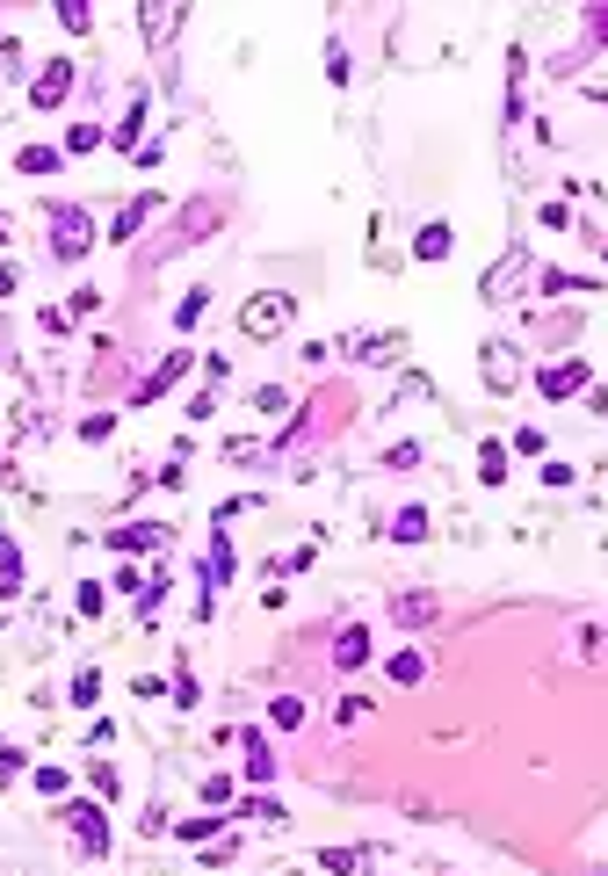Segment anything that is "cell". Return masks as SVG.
I'll use <instances>...</instances> for the list:
<instances>
[{"label": "cell", "mask_w": 608, "mask_h": 876, "mask_svg": "<svg viewBox=\"0 0 608 876\" xmlns=\"http://www.w3.org/2000/svg\"><path fill=\"white\" fill-rule=\"evenodd\" d=\"M87 247H95V210L87 203H51V254L80 261Z\"/></svg>", "instance_id": "cell-1"}, {"label": "cell", "mask_w": 608, "mask_h": 876, "mask_svg": "<svg viewBox=\"0 0 608 876\" xmlns=\"http://www.w3.org/2000/svg\"><path fill=\"white\" fill-rule=\"evenodd\" d=\"M290 319H297V305L283 290H254L247 305H239V334H247V341H276Z\"/></svg>", "instance_id": "cell-2"}, {"label": "cell", "mask_w": 608, "mask_h": 876, "mask_svg": "<svg viewBox=\"0 0 608 876\" xmlns=\"http://www.w3.org/2000/svg\"><path fill=\"white\" fill-rule=\"evenodd\" d=\"M478 370H485V391H493V399L522 391V355H514V341H485L478 348Z\"/></svg>", "instance_id": "cell-3"}, {"label": "cell", "mask_w": 608, "mask_h": 876, "mask_svg": "<svg viewBox=\"0 0 608 876\" xmlns=\"http://www.w3.org/2000/svg\"><path fill=\"white\" fill-rule=\"evenodd\" d=\"M522 276H529V254H522V247H514V254H500V261H493V276L478 283V290H485V305H507V297L522 290Z\"/></svg>", "instance_id": "cell-4"}, {"label": "cell", "mask_w": 608, "mask_h": 876, "mask_svg": "<svg viewBox=\"0 0 608 876\" xmlns=\"http://www.w3.org/2000/svg\"><path fill=\"white\" fill-rule=\"evenodd\" d=\"M536 391H543V399H580V391H587V362H580V355L551 362V370L536 377Z\"/></svg>", "instance_id": "cell-5"}, {"label": "cell", "mask_w": 608, "mask_h": 876, "mask_svg": "<svg viewBox=\"0 0 608 876\" xmlns=\"http://www.w3.org/2000/svg\"><path fill=\"white\" fill-rule=\"evenodd\" d=\"M66 826H73V840H80L87 855H109V819H102L95 804H66Z\"/></svg>", "instance_id": "cell-6"}, {"label": "cell", "mask_w": 608, "mask_h": 876, "mask_svg": "<svg viewBox=\"0 0 608 876\" xmlns=\"http://www.w3.org/2000/svg\"><path fill=\"white\" fill-rule=\"evenodd\" d=\"M109 551H174V529H160V522H131V529H109Z\"/></svg>", "instance_id": "cell-7"}, {"label": "cell", "mask_w": 608, "mask_h": 876, "mask_svg": "<svg viewBox=\"0 0 608 876\" xmlns=\"http://www.w3.org/2000/svg\"><path fill=\"white\" fill-rule=\"evenodd\" d=\"M435 609H442V601H435L428 587H406L399 601H391V623H399V630H428V623H435Z\"/></svg>", "instance_id": "cell-8"}, {"label": "cell", "mask_w": 608, "mask_h": 876, "mask_svg": "<svg viewBox=\"0 0 608 876\" xmlns=\"http://www.w3.org/2000/svg\"><path fill=\"white\" fill-rule=\"evenodd\" d=\"M66 87H73V66H66V58H51V66L29 80V102H37V109H58V102H66Z\"/></svg>", "instance_id": "cell-9"}, {"label": "cell", "mask_w": 608, "mask_h": 876, "mask_svg": "<svg viewBox=\"0 0 608 876\" xmlns=\"http://www.w3.org/2000/svg\"><path fill=\"white\" fill-rule=\"evenodd\" d=\"M181 377H189V355H181V348H174V355L160 362V370H152V377H145V384L131 391V406H152V399H160V391H167V384H181Z\"/></svg>", "instance_id": "cell-10"}, {"label": "cell", "mask_w": 608, "mask_h": 876, "mask_svg": "<svg viewBox=\"0 0 608 876\" xmlns=\"http://www.w3.org/2000/svg\"><path fill=\"white\" fill-rule=\"evenodd\" d=\"M362 659H370V630H362V623H341V638H333V667L355 674Z\"/></svg>", "instance_id": "cell-11"}, {"label": "cell", "mask_w": 608, "mask_h": 876, "mask_svg": "<svg viewBox=\"0 0 608 876\" xmlns=\"http://www.w3.org/2000/svg\"><path fill=\"white\" fill-rule=\"evenodd\" d=\"M449 247H456V232L435 218V225H420L413 232V261H449Z\"/></svg>", "instance_id": "cell-12"}, {"label": "cell", "mask_w": 608, "mask_h": 876, "mask_svg": "<svg viewBox=\"0 0 608 876\" xmlns=\"http://www.w3.org/2000/svg\"><path fill=\"white\" fill-rule=\"evenodd\" d=\"M232 580V543H225V529L210 536V558H203V594H218Z\"/></svg>", "instance_id": "cell-13"}, {"label": "cell", "mask_w": 608, "mask_h": 876, "mask_svg": "<svg viewBox=\"0 0 608 876\" xmlns=\"http://www.w3.org/2000/svg\"><path fill=\"white\" fill-rule=\"evenodd\" d=\"M391 355H406V334H362L355 341V362H391Z\"/></svg>", "instance_id": "cell-14"}, {"label": "cell", "mask_w": 608, "mask_h": 876, "mask_svg": "<svg viewBox=\"0 0 608 876\" xmlns=\"http://www.w3.org/2000/svg\"><path fill=\"white\" fill-rule=\"evenodd\" d=\"M152 210H160V196H138V203H124V210H116V225H109V239H131V232L152 218Z\"/></svg>", "instance_id": "cell-15"}, {"label": "cell", "mask_w": 608, "mask_h": 876, "mask_svg": "<svg viewBox=\"0 0 608 876\" xmlns=\"http://www.w3.org/2000/svg\"><path fill=\"white\" fill-rule=\"evenodd\" d=\"M319 862H326L333 876H377V869H370V855H362V848H326Z\"/></svg>", "instance_id": "cell-16"}, {"label": "cell", "mask_w": 608, "mask_h": 876, "mask_svg": "<svg viewBox=\"0 0 608 876\" xmlns=\"http://www.w3.org/2000/svg\"><path fill=\"white\" fill-rule=\"evenodd\" d=\"M391 681H399V688H420V681H428V659H420V652H391V667H384Z\"/></svg>", "instance_id": "cell-17"}, {"label": "cell", "mask_w": 608, "mask_h": 876, "mask_svg": "<svg viewBox=\"0 0 608 876\" xmlns=\"http://www.w3.org/2000/svg\"><path fill=\"white\" fill-rule=\"evenodd\" d=\"M58 160H66V153H51V145H22V153H15V174H58Z\"/></svg>", "instance_id": "cell-18"}, {"label": "cell", "mask_w": 608, "mask_h": 876, "mask_svg": "<svg viewBox=\"0 0 608 876\" xmlns=\"http://www.w3.org/2000/svg\"><path fill=\"white\" fill-rule=\"evenodd\" d=\"M239 739H247V775L268 782V775H276V753H268V739H261V732H239Z\"/></svg>", "instance_id": "cell-19"}, {"label": "cell", "mask_w": 608, "mask_h": 876, "mask_svg": "<svg viewBox=\"0 0 608 876\" xmlns=\"http://www.w3.org/2000/svg\"><path fill=\"white\" fill-rule=\"evenodd\" d=\"M22 587V551H15V536L0 529V594H15Z\"/></svg>", "instance_id": "cell-20"}, {"label": "cell", "mask_w": 608, "mask_h": 876, "mask_svg": "<svg viewBox=\"0 0 608 876\" xmlns=\"http://www.w3.org/2000/svg\"><path fill=\"white\" fill-rule=\"evenodd\" d=\"M391 536H399V543H420V536H428V507H399V522H391Z\"/></svg>", "instance_id": "cell-21"}, {"label": "cell", "mask_w": 608, "mask_h": 876, "mask_svg": "<svg viewBox=\"0 0 608 876\" xmlns=\"http://www.w3.org/2000/svg\"><path fill=\"white\" fill-rule=\"evenodd\" d=\"M138 131H145V95L131 102V116H124V124H116V145H124L131 160H138Z\"/></svg>", "instance_id": "cell-22"}, {"label": "cell", "mask_w": 608, "mask_h": 876, "mask_svg": "<svg viewBox=\"0 0 608 876\" xmlns=\"http://www.w3.org/2000/svg\"><path fill=\"white\" fill-rule=\"evenodd\" d=\"M478 478H485V486H500V478H507V449H500V442L478 449Z\"/></svg>", "instance_id": "cell-23"}, {"label": "cell", "mask_w": 608, "mask_h": 876, "mask_svg": "<svg viewBox=\"0 0 608 876\" xmlns=\"http://www.w3.org/2000/svg\"><path fill=\"white\" fill-rule=\"evenodd\" d=\"M268 724H276V732H290V724H304V703H297V696H276V703H268Z\"/></svg>", "instance_id": "cell-24"}, {"label": "cell", "mask_w": 608, "mask_h": 876, "mask_svg": "<svg viewBox=\"0 0 608 876\" xmlns=\"http://www.w3.org/2000/svg\"><path fill=\"white\" fill-rule=\"evenodd\" d=\"M203 305H210V290H189V297H181V305H174V326H181V334H189V326L203 319Z\"/></svg>", "instance_id": "cell-25"}, {"label": "cell", "mask_w": 608, "mask_h": 876, "mask_svg": "<svg viewBox=\"0 0 608 876\" xmlns=\"http://www.w3.org/2000/svg\"><path fill=\"white\" fill-rule=\"evenodd\" d=\"M181 22V8H138V29L145 37H160V29H174Z\"/></svg>", "instance_id": "cell-26"}, {"label": "cell", "mask_w": 608, "mask_h": 876, "mask_svg": "<svg viewBox=\"0 0 608 876\" xmlns=\"http://www.w3.org/2000/svg\"><path fill=\"white\" fill-rule=\"evenodd\" d=\"M73 703H80V710H87V703H102V674H95V667L73 674Z\"/></svg>", "instance_id": "cell-27"}, {"label": "cell", "mask_w": 608, "mask_h": 876, "mask_svg": "<svg viewBox=\"0 0 608 876\" xmlns=\"http://www.w3.org/2000/svg\"><path fill=\"white\" fill-rule=\"evenodd\" d=\"M95 145H102V124H73L66 131V153H95Z\"/></svg>", "instance_id": "cell-28"}, {"label": "cell", "mask_w": 608, "mask_h": 876, "mask_svg": "<svg viewBox=\"0 0 608 876\" xmlns=\"http://www.w3.org/2000/svg\"><path fill=\"white\" fill-rule=\"evenodd\" d=\"M514 449H522V457H543V449H551V435H543V428H514Z\"/></svg>", "instance_id": "cell-29"}, {"label": "cell", "mask_w": 608, "mask_h": 876, "mask_svg": "<svg viewBox=\"0 0 608 876\" xmlns=\"http://www.w3.org/2000/svg\"><path fill=\"white\" fill-rule=\"evenodd\" d=\"M384 464H391V471H413V464H420V449H413V442H391V449H384Z\"/></svg>", "instance_id": "cell-30"}, {"label": "cell", "mask_w": 608, "mask_h": 876, "mask_svg": "<svg viewBox=\"0 0 608 876\" xmlns=\"http://www.w3.org/2000/svg\"><path fill=\"white\" fill-rule=\"evenodd\" d=\"M37 790H44V797H66L73 782H66V768H37Z\"/></svg>", "instance_id": "cell-31"}, {"label": "cell", "mask_w": 608, "mask_h": 876, "mask_svg": "<svg viewBox=\"0 0 608 876\" xmlns=\"http://www.w3.org/2000/svg\"><path fill=\"white\" fill-rule=\"evenodd\" d=\"M73 601H80V616H102V601H109V594H102L95 580H80V594H73Z\"/></svg>", "instance_id": "cell-32"}, {"label": "cell", "mask_w": 608, "mask_h": 876, "mask_svg": "<svg viewBox=\"0 0 608 876\" xmlns=\"http://www.w3.org/2000/svg\"><path fill=\"white\" fill-rule=\"evenodd\" d=\"M196 797H203V804H232V775H210Z\"/></svg>", "instance_id": "cell-33"}, {"label": "cell", "mask_w": 608, "mask_h": 876, "mask_svg": "<svg viewBox=\"0 0 608 876\" xmlns=\"http://www.w3.org/2000/svg\"><path fill=\"white\" fill-rule=\"evenodd\" d=\"M58 22H66V29H87V22H95V15H87L80 0H58Z\"/></svg>", "instance_id": "cell-34"}, {"label": "cell", "mask_w": 608, "mask_h": 876, "mask_svg": "<svg viewBox=\"0 0 608 876\" xmlns=\"http://www.w3.org/2000/svg\"><path fill=\"white\" fill-rule=\"evenodd\" d=\"M362 717H370V703H362V696H348L341 710H333V724H362Z\"/></svg>", "instance_id": "cell-35"}, {"label": "cell", "mask_w": 608, "mask_h": 876, "mask_svg": "<svg viewBox=\"0 0 608 876\" xmlns=\"http://www.w3.org/2000/svg\"><path fill=\"white\" fill-rule=\"evenodd\" d=\"M15 775H22V753H15V746H0V782H15Z\"/></svg>", "instance_id": "cell-36"}, {"label": "cell", "mask_w": 608, "mask_h": 876, "mask_svg": "<svg viewBox=\"0 0 608 876\" xmlns=\"http://www.w3.org/2000/svg\"><path fill=\"white\" fill-rule=\"evenodd\" d=\"M8 290H15V268H0V297H8Z\"/></svg>", "instance_id": "cell-37"}, {"label": "cell", "mask_w": 608, "mask_h": 876, "mask_svg": "<svg viewBox=\"0 0 608 876\" xmlns=\"http://www.w3.org/2000/svg\"><path fill=\"white\" fill-rule=\"evenodd\" d=\"M0 239H8V218H0Z\"/></svg>", "instance_id": "cell-38"}]
</instances>
